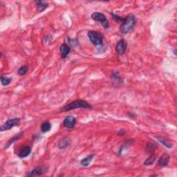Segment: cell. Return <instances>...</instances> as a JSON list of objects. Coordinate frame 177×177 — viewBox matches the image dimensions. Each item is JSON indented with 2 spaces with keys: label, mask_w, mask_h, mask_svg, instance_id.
I'll list each match as a JSON object with an SVG mask.
<instances>
[{
  "label": "cell",
  "mask_w": 177,
  "mask_h": 177,
  "mask_svg": "<svg viewBox=\"0 0 177 177\" xmlns=\"http://www.w3.org/2000/svg\"><path fill=\"white\" fill-rule=\"evenodd\" d=\"M136 19L134 15L129 14L125 17L124 20L120 26V31L123 34H127L133 31L136 26Z\"/></svg>",
  "instance_id": "1"
},
{
  "label": "cell",
  "mask_w": 177,
  "mask_h": 177,
  "mask_svg": "<svg viewBox=\"0 0 177 177\" xmlns=\"http://www.w3.org/2000/svg\"><path fill=\"white\" fill-rule=\"evenodd\" d=\"M78 108H85V109H91L92 107L91 105L86 102L85 100H77L71 102L69 104H67L64 106L61 109V111H68L72 109H78Z\"/></svg>",
  "instance_id": "2"
},
{
  "label": "cell",
  "mask_w": 177,
  "mask_h": 177,
  "mask_svg": "<svg viewBox=\"0 0 177 177\" xmlns=\"http://www.w3.org/2000/svg\"><path fill=\"white\" fill-rule=\"evenodd\" d=\"M89 40L93 45L96 47H100L103 44V38L104 36L100 32L95 31H90L87 33Z\"/></svg>",
  "instance_id": "3"
},
{
  "label": "cell",
  "mask_w": 177,
  "mask_h": 177,
  "mask_svg": "<svg viewBox=\"0 0 177 177\" xmlns=\"http://www.w3.org/2000/svg\"><path fill=\"white\" fill-rule=\"evenodd\" d=\"M91 18H92L93 20L100 22L105 29H107L109 27V20L107 19L106 16L102 13L95 12V13H93L92 15H91Z\"/></svg>",
  "instance_id": "4"
},
{
  "label": "cell",
  "mask_w": 177,
  "mask_h": 177,
  "mask_svg": "<svg viewBox=\"0 0 177 177\" xmlns=\"http://www.w3.org/2000/svg\"><path fill=\"white\" fill-rule=\"evenodd\" d=\"M19 123H20V119L18 118L9 119V120L6 121L4 124L1 125V127H0V131H1V132H4V131L11 130L13 127L18 125Z\"/></svg>",
  "instance_id": "5"
},
{
  "label": "cell",
  "mask_w": 177,
  "mask_h": 177,
  "mask_svg": "<svg viewBox=\"0 0 177 177\" xmlns=\"http://www.w3.org/2000/svg\"><path fill=\"white\" fill-rule=\"evenodd\" d=\"M47 169L44 168V167L42 166H38L37 168H35V169H33V170L29 172L27 174V176H30V177H33V176H41L44 174V173L47 172Z\"/></svg>",
  "instance_id": "6"
},
{
  "label": "cell",
  "mask_w": 177,
  "mask_h": 177,
  "mask_svg": "<svg viewBox=\"0 0 177 177\" xmlns=\"http://www.w3.org/2000/svg\"><path fill=\"white\" fill-rule=\"evenodd\" d=\"M127 47V43L126 41L124 39H120V41L117 43L116 47V51L118 55H122L124 54L126 51Z\"/></svg>",
  "instance_id": "7"
},
{
  "label": "cell",
  "mask_w": 177,
  "mask_h": 177,
  "mask_svg": "<svg viewBox=\"0 0 177 177\" xmlns=\"http://www.w3.org/2000/svg\"><path fill=\"white\" fill-rule=\"evenodd\" d=\"M76 123V119L73 116H68L63 120V125L68 129H73Z\"/></svg>",
  "instance_id": "8"
},
{
  "label": "cell",
  "mask_w": 177,
  "mask_h": 177,
  "mask_svg": "<svg viewBox=\"0 0 177 177\" xmlns=\"http://www.w3.org/2000/svg\"><path fill=\"white\" fill-rule=\"evenodd\" d=\"M170 162V156L168 154H163L160 157L157 162V166L160 168H163L168 165Z\"/></svg>",
  "instance_id": "9"
},
{
  "label": "cell",
  "mask_w": 177,
  "mask_h": 177,
  "mask_svg": "<svg viewBox=\"0 0 177 177\" xmlns=\"http://www.w3.org/2000/svg\"><path fill=\"white\" fill-rule=\"evenodd\" d=\"M59 51L61 53V57L63 59H64L68 56L69 53L71 52V48L69 47V46L67 44L64 43L59 47Z\"/></svg>",
  "instance_id": "10"
},
{
  "label": "cell",
  "mask_w": 177,
  "mask_h": 177,
  "mask_svg": "<svg viewBox=\"0 0 177 177\" xmlns=\"http://www.w3.org/2000/svg\"><path fill=\"white\" fill-rule=\"evenodd\" d=\"M158 148V145L154 142H149L147 144L145 151L146 152L149 154H152L153 153L155 152V150H156V148Z\"/></svg>",
  "instance_id": "11"
},
{
  "label": "cell",
  "mask_w": 177,
  "mask_h": 177,
  "mask_svg": "<svg viewBox=\"0 0 177 177\" xmlns=\"http://www.w3.org/2000/svg\"><path fill=\"white\" fill-rule=\"evenodd\" d=\"M35 4H36V7H37V11L39 12V13H42L43 12L44 10L47 9V7L49 6V4L46 1H35Z\"/></svg>",
  "instance_id": "12"
},
{
  "label": "cell",
  "mask_w": 177,
  "mask_h": 177,
  "mask_svg": "<svg viewBox=\"0 0 177 177\" xmlns=\"http://www.w3.org/2000/svg\"><path fill=\"white\" fill-rule=\"evenodd\" d=\"M23 135H24V132H20V133H19V134H18L17 135H16V136H15L14 137H13V138H12L10 139V140L7 142L6 145L5 147H4V150H5V149L9 148V147L11 146L13 143H15L16 140H18L19 138H21V137L23 136Z\"/></svg>",
  "instance_id": "13"
},
{
  "label": "cell",
  "mask_w": 177,
  "mask_h": 177,
  "mask_svg": "<svg viewBox=\"0 0 177 177\" xmlns=\"http://www.w3.org/2000/svg\"><path fill=\"white\" fill-rule=\"evenodd\" d=\"M94 156H95V154H91V155H89V156H87V157H85V158H83L82 160H81L80 165L84 167L89 166L91 163V161H92L93 158H94Z\"/></svg>",
  "instance_id": "14"
},
{
  "label": "cell",
  "mask_w": 177,
  "mask_h": 177,
  "mask_svg": "<svg viewBox=\"0 0 177 177\" xmlns=\"http://www.w3.org/2000/svg\"><path fill=\"white\" fill-rule=\"evenodd\" d=\"M31 147L26 146L21 150V152L19 153L18 156L19 158H26V157H27L30 154H31Z\"/></svg>",
  "instance_id": "15"
},
{
  "label": "cell",
  "mask_w": 177,
  "mask_h": 177,
  "mask_svg": "<svg viewBox=\"0 0 177 177\" xmlns=\"http://www.w3.org/2000/svg\"><path fill=\"white\" fill-rule=\"evenodd\" d=\"M41 131L42 133H47L51 130V124L49 121H44L42 123L40 126Z\"/></svg>",
  "instance_id": "16"
},
{
  "label": "cell",
  "mask_w": 177,
  "mask_h": 177,
  "mask_svg": "<svg viewBox=\"0 0 177 177\" xmlns=\"http://www.w3.org/2000/svg\"><path fill=\"white\" fill-rule=\"evenodd\" d=\"M70 140L69 138H64L62 140L59 141V144H58V148L61 150H63V149H65L70 145Z\"/></svg>",
  "instance_id": "17"
},
{
  "label": "cell",
  "mask_w": 177,
  "mask_h": 177,
  "mask_svg": "<svg viewBox=\"0 0 177 177\" xmlns=\"http://www.w3.org/2000/svg\"><path fill=\"white\" fill-rule=\"evenodd\" d=\"M157 140H159V142L161 143L164 146L167 147L168 148H172V144L171 143L170 141L167 140L166 138H163L161 136H156Z\"/></svg>",
  "instance_id": "18"
},
{
  "label": "cell",
  "mask_w": 177,
  "mask_h": 177,
  "mask_svg": "<svg viewBox=\"0 0 177 177\" xmlns=\"http://www.w3.org/2000/svg\"><path fill=\"white\" fill-rule=\"evenodd\" d=\"M12 82V78L9 77L1 76V82L3 86H8Z\"/></svg>",
  "instance_id": "19"
},
{
  "label": "cell",
  "mask_w": 177,
  "mask_h": 177,
  "mask_svg": "<svg viewBox=\"0 0 177 177\" xmlns=\"http://www.w3.org/2000/svg\"><path fill=\"white\" fill-rule=\"evenodd\" d=\"M111 78L114 80L115 82H116L117 84H118V83H123V80L121 77H120V75H119V73L118 72H115L112 74V76H111Z\"/></svg>",
  "instance_id": "20"
},
{
  "label": "cell",
  "mask_w": 177,
  "mask_h": 177,
  "mask_svg": "<svg viewBox=\"0 0 177 177\" xmlns=\"http://www.w3.org/2000/svg\"><path fill=\"white\" fill-rule=\"evenodd\" d=\"M28 71H29V67L27 66V65H24V66H21L20 68L18 69V71H17V74L19 75H24L28 72Z\"/></svg>",
  "instance_id": "21"
},
{
  "label": "cell",
  "mask_w": 177,
  "mask_h": 177,
  "mask_svg": "<svg viewBox=\"0 0 177 177\" xmlns=\"http://www.w3.org/2000/svg\"><path fill=\"white\" fill-rule=\"evenodd\" d=\"M155 160H156V156L152 154L148 159H147L145 161L144 165H145V166H150V165H152L154 163Z\"/></svg>",
  "instance_id": "22"
},
{
  "label": "cell",
  "mask_w": 177,
  "mask_h": 177,
  "mask_svg": "<svg viewBox=\"0 0 177 177\" xmlns=\"http://www.w3.org/2000/svg\"><path fill=\"white\" fill-rule=\"evenodd\" d=\"M111 15H112L113 18H114L115 20L117 21H121V23H122L123 20H124L125 17H120V16H118V15H116V14H114L113 13H111Z\"/></svg>",
  "instance_id": "23"
},
{
  "label": "cell",
  "mask_w": 177,
  "mask_h": 177,
  "mask_svg": "<svg viewBox=\"0 0 177 177\" xmlns=\"http://www.w3.org/2000/svg\"><path fill=\"white\" fill-rule=\"evenodd\" d=\"M68 41L69 43L70 44L71 46H72V47H75V46H77V43L76 42H75L73 39H71V38H68Z\"/></svg>",
  "instance_id": "24"
},
{
  "label": "cell",
  "mask_w": 177,
  "mask_h": 177,
  "mask_svg": "<svg viewBox=\"0 0 177 177\" xmlns=\"http://www.w3.org/2000/svg\"><path fill=\"white\" fill-rule=\"evenodd\" d=\"M125 133L126 132H125L124 130H121L118 132V135H119V136H123V135L125 134Z\"/></svg>",
  "instance_id": "25"
}]
</instances>
